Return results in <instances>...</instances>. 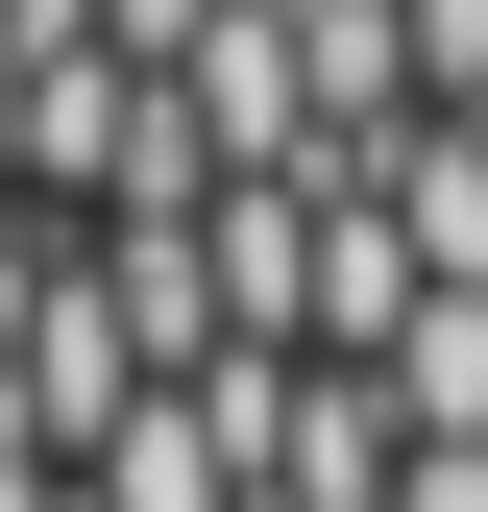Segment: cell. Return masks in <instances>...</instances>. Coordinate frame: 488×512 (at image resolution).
I'll list each match as a JSON object with an SVG mask.
<instances>
[{
  "mask_svg": "<svg viewBox=\"0 0 488 512\" xmlns=\"http://www.w3.org/2000/svg\"><path fill=\"white\" fill-rule=\"evenodd\" d=\"M391 415H415V439H488V293H415V342H391Z\"/></svg>",
  "mask_w": 488,
  "mask_h": 512,
  "instance_id": "cell-1",
  "label": "cell"
}]
</instances>
